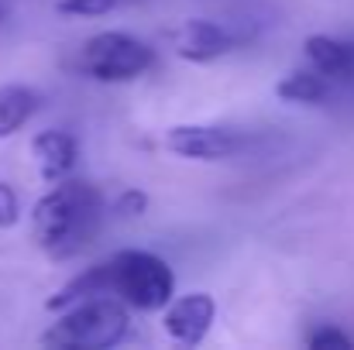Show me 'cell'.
I'll list each match as a JSON object with an SVG mask.
<instances>
[{
	"mask_svg": "<svg viewBox=\"0 0 354 350\" xmlns=\"http://www.w3.org/2000/svg\"><path fill=\"white\" fill-rule=\"evenodd\" d=\"M172 41H176V55H179V59L203 66V62H214V59H221V55L234 52L244 38L237 35L234 28L221 24V21L189 17V21H183V24L176 28Z\"/></svg>",
	"mask_w": 354,
	"mask_h": 350,
	"instance_id": "6",
	"label": "cell"
},
{
	"mask_svg": "<svg viewBox=\"0 0 354 350\" xmlns=\"http://www.w3.org/2000/svg\"><path fill=\"white\" fill-rule=\"evenodd\" d=\"M38 107H41V97L31 86H21V83L0 86V137L17 134L31 117L38 114Z\"/></svg>",
	"mask_w": 354,
	"mask_h": 350,
	"instance_id": "11",
	"label": "cell"
},
{
	"mask_svg": "<svg viewBox=\"0 0 354 350\" xmlns=\"http://www.w3.org/2000/svg\"><path fill=\"white\" fill-rule=\"evenodd\" d=\"M151 66H155V52L141 38L124 31H100L86 38L80 48V69L100 83H131Z\"/></svg>",
	"mask_w": 354,
	"mask_h": 350,
	"instance_id": "4",
	"label": "cell"
},
{
	"mask_svg": "<svg viewBox=\"0 0 354 350\" xmlns=\"http://www.w3.org/2000/svg\"><path fill=\"white\" fill-rule=\"evenodd\" d=\"M31 155H35V165H38V175L45 182H59L73 172L76 158H80V141L59 127L52 130H41L31 137Z\"/></svg>",
	"mask_w": 354,
	"mask_h": 350,
	"instance_id": "8",
	"label": "cell"
},
{
	"mask_svg": "<svg viewBox=\"0 0 354 350\" xmlns=\"http://www.w3.org/2000/svg\"><path fill=\"white\" fill-rule=\"evenodd\" d=\"M214 320H217V302L207 292H189V295L169 299V309H165V320L162 323H165V333L176 344L196 347L210 333Z\"/></svg>",
	"mask_w": 354,
	"mask_h": 350,
	"instance_id": "7",
	"label": "cell"
},
{
	"mask_svg": "<svg viewBox=\"0 0 354 350\" xmlns=\"http://www.w3.org/2000/svg\"><path fill=\"white\" fill-rule=\"evenodd\" d=\"M124 3H138V0H59L55 10L73 14V17H104V14L118 10Z\"/></svg>",
	"mask_w": 354,
	"mask_h": 350,
	"instance_id": "13",
	"label": "cell"
},
{
	"mask_svg": "<svg viewBox=\"0 0 354 350\" xmlns=\"http://www.w3.org/2000/svg\"><path fill=\"white\" fill-rule=\"evenodd\" d=\"M52 186L55 189L45 193L31 210V233L45 254L69 257L97 231L104 196L90 182H80V179H69V182L59 179Z\"/></svg>",
	"mask_w": 354,
	"mask_h": 350,
	"instance_id": "1",
	"label": "cell"
},
{
	"mask_svg": "<svg viewBox=\"0 0 354 350\" xmlns=\"http://www.w3.org/2000/svg\"><path fill=\"white\" fill-rule=\"evenodd\" d=\"M310 69L327 76L330 83H351L354 79V45H344L330 35H310L303 41Z\"/></svg>",
	"mask_w": 354,
	"mask_h": 350,
	"instance_id": "9",
	"label": "cell"
},
{
	"mask_svg": "<svg viewBox=\"0 0 354 350\" xmlns=\"http://www.w3.org/2000/svg\"><path fill=\"white\" fill-rule=\"evenodd\" d=\"M62 316L52 323V330L41 333V344L66 350H107L118 347L131 330L127 306L111 295L83 299L76 306L59 309Z\"/></svg>",
	"mask_w": 354,
	"mask_h": 350,
	"instance_id": "2",
	"label": "cell"
},
{
	"mask_svg": "<svg viewBox=\"0 0 354 350\" xmlns=\"http://www.w3.org/2000/svg\"><path fill=\"white\" fill-rule=\"evenodd\" d=\"M111 268V295L127 309L158 313L176 295L172 268L151 251H120L107 261Z\"/></svg>",
	"mask_w": 354,
	"mask_h": 350,
	"instance_id": "3",
	"label": "cell"
},
{
	"mask_svg": "<svg viewBox=\"0 0 354 350\" xmlns=\"http://www.w3.org/2000/svg\"><path fill=\"white\" fill-rule=\"evenodd\" d=\"M313 350H351L354 340L344 333V330H337V327H324V330H317L310 340H306Z\"/></svg>",
	"mask_w": 354,
	"mask_h": 350,
	"instance_id": "14",
	"label": "cell"
},
{
	"mask_svg": "<svg viewBox=\"0 0 354 350\" xmlns=\"http://www.w3.org/2000/svg\"><path fill=\"white\" fill-rule=\"evenodd\" d=\"M244 137L231 127H217V124H179L165 134V148L179 158L189 162H221L241 151Z\"/></svg>",
	"mask_w": 354,
	"mask_h": 350,
	"instance_id": "5",
	"label": "cell"
},
{
	"mask_svg": "<svg viewBox=\"0 0 354 350\" xmlns=\"http://www.w3.org/2000/svg\"><path fill=\"white\" fill-rule=\"evenodd\" d=\"M97 295H111V268H107V261L97 264V268H86L83 275H76L73 282H66L45 306H48L52 313H59V309H66V306H76V302L97 299Z\"/></svg>",
	"mask_w": 354,
	"mask_h": 350,
	"instance_id": "12",
	"label": "cell"
},
{
	"mask_svg": "<svg viewBox=\"0 0 354 350\" xmlns=\"http://www.w3.org/2000/svg\"><path fill=\"white\" fill-rule=\"evenodd\" d=\"M145 193H138V189H131V193H124L118 200V213L120 217H141L145 213Z\"/></svg>",
	"mask_w": 354,
	"mask_h": 350,
	"instance_id": "16",
	"label": "cell"
},
{
	"mask_svg": "<svg viewBox=\"0 0 354 350\" xmlns=\"http://www.w3.org/2000/svg\"><path fill=\"white\" fill-rule=\"evenodd\" d=\"M334 86L327 76H320L317 69H292L286 72L279 83H275V97L286 100V104H303V107H317V104H327L334 97Z\"/></svg>",
	"mask_w": 354,
	"mask_h": 350,
	"instance_id": "10",
	"label": "cell"
},
{
	"mask_svg": "<svg viewBox=\"0 0 354 350\" xmlns=\"http://www.w3.org/2000/svg\"><path fill=\"white\" fill-rule=\"evenodd\" d=\"M3 14H7V7H3V0H0V21H3Z\"/></svg>",
	"mask_w": 354,
	"mask_h": 350,
	"instance_id": "17",
	"label": "cell"
},
{
	"mask_svg": "<svg viewBox=\"0 0 354 350\" xmlns=\"http://www.w3.org/2000/svg\"><path fill=\"white\" fill-rule=\"evenodd\" d=\"M17 217H21L17 193H14L7 182H0V231H3V227H14V224H17Z\"/></svg>",
	"mask_w": 354,
	"mask_h": 350,
	"instance_id": "15",
	"label": "cell"
}]
</instances>
